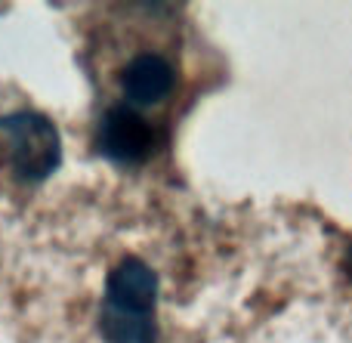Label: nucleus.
<instances>
[{"mask_svg":"<svg viewBox=\"0 0 352 343\" xmlns=\"http://www.w3.org/2000/svg\"><path fill=\"white\" fill-rule=\"evenodd\" d=\"M10 164L22 183H43L62 161L59 130L41 111H12L0 118Z\"/></svg>","mask_w":352,"mask_h":343,"instance_id":"obj_1","label":"nucleus"},{"mask_svg":"<svg viewBox=\"0 0 352 343\" xmlns=\"http://www.w3.org/2000/svg\"><path fill=\"white\" fill-rule=\"evenodd\" d=\"M164 130L142 118L133 105H111L96 127V146L109 161L140 167L158 155Z\"/></svg>","mask_w":352,"mask_h":343,"instance_id":"obj_2","label":"nucleus"},{"mask_svg":"<svg viewBox=\"0 0 352 343\" xmlns=\"http://www.w3.org/2000/svg\"><path fill=\"white\" fill-rule=\"evenodd\" d=\"M158 303V276L140 257H127L105 278L102 307L130 316H155Z\"/></svg>","mask_w":352,"mask_h":343,"instance_id":"obj_3","label":"nucleus"},{"mask_svg":"<svg viewBox=\"0 0 352 343\" xmlns=\"http://www.w3.org/2000/svg\"><path fill=\"white\" fill-rule=\"evenodd\" d=\"M176 68L167 56L161 53H140L124 65L121 71V90L127 102L133 105H158L173 93Z\"/></svg>","mask_w":352,"mask_h":343,"instance_id":"obj_4","label":"nucleus"},{"mask_svg":"<svg viewBox=\"0 0 352 343\" xmlns=\"http://www.w3.org/2000/svg\"><path fill=\"white\" fill-rule=\"evenodd\" d=\"M99 334L105 343H158L155 316H130L99 307Z\"/></svg>","mask_w":352,"mask_h":343,"instance_id":"obj_5","label":"nucleus"},{"mask_svg":"<svg viewBox=\"0 0 352 343\" xmlns=\"http://www.w3.org/2000/svg\"><path fill=\"white\" fill-rule=\"evenodd\" d=\"M346 272L352 276V247H349V257H346Z\"/></svg>","mask_w":352,"mask_h":343,"instance_id":"obj_6","label":"nucleus"}]
</instances>
